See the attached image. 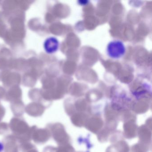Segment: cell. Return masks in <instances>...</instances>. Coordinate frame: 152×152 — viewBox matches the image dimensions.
I'll return each mask as SVG.
<instances>
[{
  "mask_svg": "<svg viewBox=\"0 0 152 152\" xmlns=\"http://www.w3.org/2000/svg\"><path fill=\"white\" fill-rule=\"evenodd\" d=\"M107 50L108 56L115 59L122 57L125 52V46L123 43L120 41H113L109 42Z\"/></svg>",
  "mask_w": 152,
  "mask_h": 152,
  "instance_id": "cell-1",
  "label": "cell"
},
{
  "mask_svg": "<svg viewBox=\"0 0 152 152\" xmlns=\"http://www.w3.org/2000/svg\"><path fill=\"white\" fill-rule=\"evenodd\" d=\"M4 149V145L1 141H0V152H3Z\"/></svg>",
  "mask_w": 152,
  "mask_h": 152,
  "instance_id": "cell-3",
  "label": "cell"
},
{
  "mask_svg": "<svg viewBox=\"0 0 152 152\" xmlns=\"http://www.w3.org/2000/svg\"><path fill=\"white\" fill-rule=\"evenodd\" d=\"M59 43L58 41L55 38H50L45 42L44 44L46 51L48 53L51 54L56 52L58 49Z\"/></svg>",
  "mask_w": 152,
  "mask_h": 152,
  "instance_id": "cell-2",
  "label": "cell"
}]
</instances>
